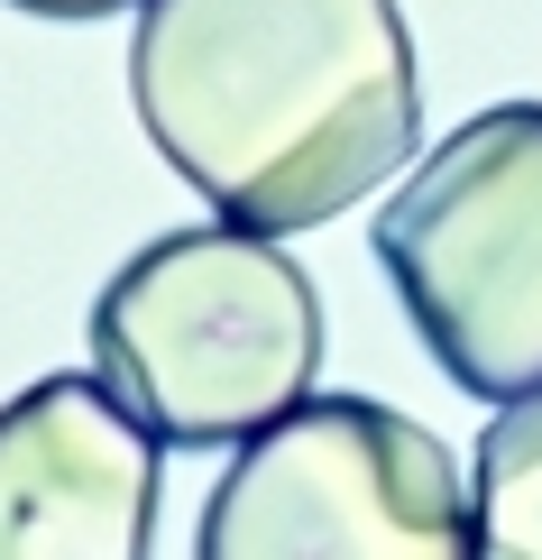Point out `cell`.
Returning a JSON list of instances; mask_svg holds the SVG:
<instances>
[{"mask_svg":"<svg viewBox=\"0 0 542 560\" xmlns=\"http://www.w3.org/2000/svg\"><path fill=\"white\" fill-rule=\"evenodd\" d=\"M129 102L221 221L295 240L414 166L423 65L395 0H138Z\"/></svg>","mask_w":542,"mask_h":560,"instance_id":"1","label":"cell"},{"mask_svg":"<svg viewBox=\"0 0 542 560\" xmlns=\"http://www.w3.org/2000/svg\"><path fill=\"white\" fill-rule=\"evenodd\" d=\"M322 294L267 230L194 221L148 240L92 303V377L166 451H240L313 395Z\"/></svg>","mask_w":542,"mask_h":560,"instance_id":"2","label":"cell"},{"mask_svg":"<svg viewBox=\"0 0 542 560\" xmlns=\"http://www.w3.org/2000/svg\"><path fill=\"white\" fill-rule=\"evenodd\" d=\"M377 267L460 395H542V102H497L423 148L377 212Z\"/></svg>","mask_w":542,"mask_h":560,"instance_id":"3","label":"cell"},{"mask_svg":"<svg viewBox=\"0 0 542 560\" xmlns=\"http://www.w3.org/2000/svg\"><path fill=\"white\" fill-rule=\"evenodd\" d=\"M194 560H478L469 469L377 395H303L203 497Z\"/></svg>","mask_w":542,"mask_h":560,"instance_id":"4","label":"cell"},{"mask_svg":"<svg viewBox=\"0 0 542 560\" xmlns=\"http://www.w3.org/2000/svg\"><path fill=\"white\" fill-rule=\"evenodd\" d=\"M166 441L102 377H37L0 405V560H148Z\"/></svg>","mask_w":542,"mask_h":560,"instance_id":"5","label":"cell"},{"mask_svg":"<svg viewBox=\"0 0 542 560\" xmlns=\"http://www.w3.org/2000/svg\"><path fill=\"white\" fill-rule=\"evenodd\" d=\"M469 524L478 560H542V395L487 413L469 451Z\"/></svg>","mask_w":542,"mask_h":560,"instance_id":"6","label":"cell"},{"mask_svg":"<svg viewBox=\"0 0 542 560\" xmlns=\"http://www.w3.org/2000/svg\"><path fill=\"white\" fill-rule=\"evenodd\" d=\"M10 10H28V19H111L129 0H10Z\"/></svg>","mask_w":542,"mask_h":560,"instance_id":"7","label":"cell"}]
</instances>
